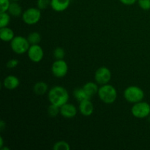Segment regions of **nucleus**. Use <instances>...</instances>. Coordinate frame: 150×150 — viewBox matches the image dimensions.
<instances>
[{"label": "nucleus", "instance_id": "nucleus-1", "mask_svg": "<svg viewBox=\"0 0 150 150\" xmlns=\"http://www.w3.org/2000/svg\"><path fill=\"white\" fill-rule=\"evenodd\" d=\"M48 100L51 104L61 107L68 103L69 93L67 89L61 86H55L50 89L48 94Z\"/></svg>", "mask_w": 150, "mask_h": 150}, {"label": "nucleus", "instance_id": "nucleus-2", "mask_svg": "<svg viewBox=\"0 0 150 150\" xmlns=\"http://www.w3.org/2000/svg\"><path fill=\"white\" fill-rule=\"evenodd\" d=\"M98 97L105 104H112L117 100V92L114 86L110 84L101 85L98 92Z\"/></svg>", "mask_w": 150, "mask_h": 150}, {"label": "nucleus", "instance_id": "nucleus-3", "mask_svg": "<svg viewBox=\"0 0 150 150\" xmlns=\"http://www.w3.org/2000/svg\"><path fill=\"white\" fill-rule=\"evenodd\" d=\"M124 98L127 102L134 104L143 100L144 92L139 86H130L125 89Z\"/></svg>", "mask_w": 150, "mask_h": 150}, {"label": "nucleus", "instance_id": "nucleus-4", "mask_svg": "<svg viewBox=\"0 0 150 150\" xmlns=\"http://www.w3.org/2000/svg\"><path fill=\"white\" fill-rule=\"evenodd\" d=\"M30 45L27 38L22 36H16L10 42V47L12 50L17 54L27 53Z\"/></svg>", "mask_w": 150, "mask_h": 150}, {"label": "nucleus", "instance_id": "nucleus-5", "mask_svg": "<svg viewBox=\"0 0 150 150\" xmlns=\"http://www.w3.org/2000/svg\"><path fill=\"white\" fill-rule=\"evenodd\" d=\"M41 18V10L36 7H30L22 14V19L26 24L34 25L38 23Z\"/></svg>", "mask_w": 150, "mask_h": 150}, {"label": "nucleus", "instance_id": "nucleus-6", "mask_svg": "<svg viewBox=\"0 0 150 150\" xmlns=\"http://www.w3.org/2000/svg\"><path fill=\"white\" fill-rule=\"evenodd\" d=\"M131 114L136 118H146L150 114V105L143 101L134 103L131 108Z\"/></svg>", "mask_w": 150, "mask_h": 150}, {"label": "nucleus", "instance_id": "nucleus-7", "mask_svg": "<svg viewBox=\"0 0 150 150\" xmlns=\"http://www.w3.org/2000/svg\"><path fill=\"white\" fill-rule=\"evenodd\" d=\"M112 74L108 67H100L96 70L95 73V80L98 84L104 85L108 83L111 81Z\"/></svg>", "mask_w": 150, "mask_h": 150}, {"label": "nucleus", "instance_id": "nucleus-8", "mask_svg": "<svg viewBox=\"0 0 150 150\" xmlns=\"http://www.w3.org/2000/svg\"><path fill=\"white\" fill-rule=\"evenodd\" d=\"M68 72V65L63 59H57L51 66V73L55 77L63 78Z\"/></svg>", "mask_w": 150, "mask_h": 150}, {"label": "nucleus", "instance_id": "nucleus-9", "mask_svg": "<svg viewBox=\"0 0 150 150\" xmlns=\"http://www.w3.org/2000/svg\"><path fill=\"white\" fill-rule=\"evenodd\" d=\"M27 54L31 61L38 63L40 62L43 59L44 51L42 47L38 44L31 45L27 51Z\"/></svg>", "mask_w": 150, "mask_h": 150}, {"label": "nucleus", "instance_id": "nucleus-10", "mask_svg": "<svg viewBox=\"0 0 150 150\" xmlns=\"http://www.w3.org/2000/svg\"><path fill=\"white\" fill-rule=\"evenodd\" d=\"M78 110L73 104L67 103L64 104L60 107V114L63 117L67 119H72L77 114Z\"/></svg>", "mask_w": 150, "mask_h": 150}, {"label": "nucleus", "instance_id": "nucleus-11", "mask_svg": "<svg viewBox=\"0 0 150 150\" xmlns=\"http://www.w3.org/2000/svg\"><path fill=\"white\" fill-rule=\"evenodd\" d=\"M94 105L91 100H85L79 103V110L81 114L84 117H89L94 112Z\"/></svg>", "mask_w": 150, "mask_h": 150}, {"label": "nucleus", "instance_id": "nucleus-12", "mask_svg": "<svg viewBox=\"0 0 150 150\" xmlns=\"http://www.w3.org/2000/svg\"><path fill=\"white\" fill-rule=\"evenodd\" d=\"M20 84V80L15 76H8L3 81V86L9 90H13L18 87Z\"/></svg>", "mask_w": 150, "mask_h": 150}, {"label": "nucleus", "instance_id": "nucleus-13", "mask_svg": "<svg viewBox=\"0 0 150 150\" xmlns=\"http://www.w3.org/2000/svg\"><path fill=\"white\" fill-rule=\"evenodd\" d=\"M70 0H51V7L54 11L63 12L68 8Z\"/></svg>", "mask_w": 150, "mask_h": 150}, {"label": "nucleus", "instance_id": "nucleus-14", "mask_svg": "<svg viewBox=\"0 0 150 150\" xmlns=\"http://www.w3.org/2000/svg\"><path fill=\"white\" fill-rule=\"evenodd\" d=\"M15 38L14 32L12 29L7 27L0 28V38L4 42H11Z\"/></svg>", "mask_w": 150, "mask_h": 150}, {"label": "nucleus", "instance_id": "nucleus-15", "mask_svg": "<svg viewBox=\"0 0 150 150\" xmlns=\"http://www.w3.org/2000/svg\"><path fill=\"white\" fill-rule=\"evenodd\" d=\"M83 89H84L85 92L87 93V95L92 98L93 95L98 94V90H99V87H98V83H94V82L89 81L85 83L83 86Z\"/></svg>", "mask_w": 150, "mask_h": 150}, {"label": "nucleus", "instance_id": "nucleus-16", "mask_svg": "<svg viewBox=\"0 0 150 150\" xmlns=\"http://www.w3.org/2000/svg\"><path fill=\"white\" fill-rule=\"evenodd\" d=\"M7 12L10 16H13V17H19L23 14L21 7L20 6V4H18L17 1H12L10 3V5Z\"/></svg>", "mask_w": 150, "mask_h": 150}, {"label": "nucleus", "instance_id": "nucleus-17", "mask_svg": "<svg viewBox=\"0 0 150 150\" xmlns=\"http://www.w3.org/2000/svg\"><path fill=\"white\" fill-rule=\"evenodd\" d=\"M48 84L44 81L37 82L33 86L34 92L38 95H45V94L48 92Z\"/></svg>", "mask_w": 150, "mask_h": 150}, {"label": "nucleus", "instance_id": "nucleus-18", "mask_svg": "<svg viewBox=\"0 0 150 150\" xmlns=\"http://www.w3.org/2000/svg\"><path fill=\"white\" fill-rule=\"evenodd\" d=\"M73 96L79 102L85 100H91V98L87 95L84 89L82 88H77L73 91Z\"/></svg>", "mask_w": 150, "mask_h": 150}, {"label": "nucleus", "instance_id": "nucleus-19", "mask_svg": "<svg viewBox=\"0 0 150 150\" xmlns=\"http://www.w3.org/2000/svg\"><path fill=\"white\" fill-rule=\"evenodd\" d=\"M27 39L30 45H37L41 41V35L38 32H32L28 35Z\"/></svg>", "mask_w": 150, "mask_h": 150}, {"label": "nucleus", "instance_id": "nucleus-20", "mask_svg": "<svg viewBox=\"0 0 150 150\" xmlns=\"http://www.w3.org/2000/svg\"><path fill=\"white\" fill-rule=\"evenodd\" d=\"M10 21V15L8 12L0 13V28L6 27L8 26Z\"/></svg>", "mask_w": 150, "mask_h": 150}, {"label": "nucleus", "instance_id": "nucleus-21", "mask_svg": "<svg viewBox=\"0 0 150 150\" xmlns=\"http://www.w3.org/2000/svg\"><path fill=\"white\" fill-rule=\"evenodd\" d=\"M70 149V144L65 141H59L56 142L53 146L54 150H69Z\"/></svg>", "mask_w": 150, "mask_h": 150}, {"label": "nucleus", "instance_id": "nucleus-22", "mask_svg": "<svg viewBox=\"0 0 150 150\" xmlns=\"http://www.w3.org/2000/svg\"><path fill=\"white\" fill-rule=\"evenodd\" d=\"M47 112H48L49 117H57L59 114H60V107L58 106V105H54V104H51L48 106Z\"/></svg>", "mask_w": 150, "mask_h": 150}, {"label": "nucleus", "instance_id": "nucleus-23", "mask_svg": "<svg viewBox=\"0 0 150 150\" xmlns=\"http://www.w3.org/2000/svg\"><path fill=\"white\" fill-rule=\"evenodd\" d=\"M54 56L57 59H63L65 56L64 50L61 47H57L54 51Z\"/></svg>", "mask_w": 150, "mask_h": 150}, {"label": "nucleus", "instance_id": "nucleus-24", "mask_svg": "<svg viewBox=\"0 0 150 150\" xmlns=\"http://www.w3.org/2000/svg\"><path fill=\"white\" fill-rule=\"evenodd\" d=\"M51 0H38L37 5L40 10H45L51 6Z\"/></svg>", "mask_w": 150, "mask_h": 150}, {"label": "nucleus", "instance_id": "nucleus-25", "mask_svg": "<svg viewBox=\"0 0 150 150\" xmlns=\"http://www.w3.org/2000/svg\"><path fill=\"white\" fill-rule=\"evenodd\" d=\"M138 4L142 10H150V0H138Z\"/></svg>", "mask_w": 150, "mask_h": 150}, {"label": "nucleus", "instance_id": "nucleus-26", "mask_svg": "<svg viewBox=\"0 0 150 150\" xmlns=\"http://www.w3.org/2000/svg\"><path fill=\"white\" fill-rule=\"evenodd\" d=\"M10 0H0V5H1V12H7L9 7L10 5Z\"/></svg>", "mask_w": 150, "mask_h": 150}, {"label": "nucleus", "instance_id": "nucleus-27", "mask_svg": "<svg viewBox=\"0 0 150 150\" xmlns=\"http://www.w3.org/2000/svg\"><path fill=\"white\" fill-rule=\"evenodd\" d=\"M18 63L19 61L18 59H10L7 62V64H6V66H7V68L13 69L18 65Z\"/></svg>", "mask_w": 150, "mask_h": 150}, {"label": "nucleus", "instance_id": "nucleus-28", "mask_svg": "<svg viewBox=\"0 0 150 150\" xmlns=\"http://www.w3.org/2000/svg\"><path fill=\"white\" fill-rule=\"evenodd\" d=\"M120 1L125 5H133L138 0H120Z\"/></svg>", "mask_w": 150, "mask_h": 150}, {"label": "nucleus", "instance_id": "nucleus-29", "mask_svg": "<svg viewBox=\"0 0 150 150\" xmlns=\"http://www.w3.org/2000/svg\"><path fill=\"white\" fill-rule=\"evenodd\" d=\"M5 128H6V123L4 122L3 120H1V121L0 122V130L2 131V130H4Z\"/></svg>", "mask_w": 150, "mask_h": 150}, {"label": "nucleus", "instance_id": "nucleus-30", "mask_svg": "<svg viewBox=\"0 0 150 150\" xmlns=\"http://www.w3.org/2000/svg\"><path fill=\"white\" fill-rule=\"evenodd\" d=\"M4 146V141H3V138L0 137V148L3 147Z\"/></svg>", "mask_w": 150, "mask_h": 150}, {"label": "nucleus", "instance_id": "nucleus-31", "mask_svg": "<svg viewBox=\"0 0 150 150\" xmlns=\"http://www.w3.org/2000/svg\"><path fill=\"white\" fill-rule=\"evenodd\" d=\"M10 1H19V0H10Z\"/></svg>", "mask_w": 150, "mask_h": 150}]
</instances>
